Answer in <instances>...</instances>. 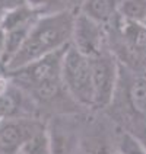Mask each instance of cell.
Returning a JSON list of instances; mask_svg holds the SVG:
<instances>
[{"instance_id":"cell-2","label":"cell","mask_w":146,"mask_h":154,"mask_svg":"<svg viewBox=\"0 0 146 154\" xmlns=\"http://www.w3.org/2000/svg\"><path fill=\"white\" fill-rule=\"evenodd\" d=\"M64 48L8 73L19 85L29 89L38 99L41 100L51 99L59 92V87L61 85L60 67Z\"/></svg>"},{"instance_id":"cell-7","label":"cell","mask_w":146,"mask_h":154,"mask_svg":"<svg viewBox=\"0 0 146 154\" xmlns=\"http://www.w3.org/2000/svg\"><path fill=\"white\" fill-rule=\"evenodd\" d=\"M80 12L98 23H108L118 12L117 0H82Z\"/></svg>"},{"instance_id":"cell-13","label":"cell","mask_w":146,"mask_h":154,"mask_svg":"<svg viewBox=\"0 0 146 154\" xmlns=\"http://www.w3.org/2000/svg\"><path fill=\"white\" fill-rule=\"evenodd\" d=\"M25 0H0V10H9V9L18 8V6H22L25 5Z\"/></svg>"},{"instance_id":"cell-16","label":"cell","mask_w":146,"mask_h":154,"mask_svg":"<svg viewBox=\"0 0 146 154\" xmlns=\"http://www.w3.org/2000/svg\"><path fill=\"white\" fill-rule=\"evenodd\" d=\"M16 154H21V153H16Z\"/></svg>"},{"instance_id":"cell-15","label":"cell","mask_w":146,"mask_h":154,"mask_svg":"<svg viewBox=\"0 0 146 154\" xmlns=\"http://www.w3.org/2000/svg\"><path fill=\"white\" fill-rule=\"evenodd\" d=\"M2 16H3V10H0V20H2Z\"/></svg>"},{"instance_id":"cell-6","label":"cell","mask_w":146,"mask_h":154,"mask_svg":"<svg viewBox=\"0 0 146 154\" xmlns=\"http://www.w3.org/2000/svg\"><path fill=\"white\" fill-rule=\"evenodd\" d=\"M44 125L35 119L10 118L0 124V153L16 154L22 144Z\"/></svg>"},{"instance_id":"cell-17","label":"cell","mask_w":146,"mask_h":154,"mask_svg":"<svg viewBox=\"0 0 146 154\" xmlns=\"http://www.w3.org/2000/svg\"><path fill=\"white\" fill-rule=\"evenodd\" d=\"M0 154H2V153H0Z\"/></svg>"},{"instance_id":"cell-11","label":"cell","mask_w":146,"mask_h":154,"mask_svg":"<svg viewBox=\"0 0 146 154\" xmlns=\"http://www.w3.org/2000/svg\"><path fill=\"white\" fill-rule=\"evenodd\" d=\"M118 154H146V147L135 135L124 132L120 140Z\"/></svg>"},{"instance_id":"cell-5","label":"cell","mask_w":146,"mask_h":154,"mask_svg":"<svg viewBox=\"0 0 146 154\" xmlns=\"http://www.w3.org/2000/svg\"><path fill=\"white\" fill-rule=\"evenodd\" d=\"M70 41L77 51L88 57H94L104 50L102 25L79 12L75 15Z\"/></svg>"},{"instance_id":"cell-10","label":"cell","mask_w":146,"mask_h":154,"mask_svg":"<svg viewBox=\"0 0 146 154\" xmlns=\"http://www.w3.org/2000/svg\"><path fill=\"white\" fill-rule=\"evenodd\" d=\"M118 12L124 19L143 22L146 17V0H124Z\"/></svg>"},{"instance_id":"cell-4","label":"cell","mask_w":146,"mask_h":154,"mask_svg":"<svg viewBox=\"0 0 146 154\" xmlns=\"http://www.w3.org/2000/svg\"><path fill=\"white\" fill-rule=\"evenodd\" d=\"M94 106H108L112 102L118 85V63L110 51H102L91 57Z\"/></svg>"},{"instance_id":"cell-14","label":"cell","mask_w":146,"mask_h":154,"mask_svg":"<svg viewBox=\"0 0 146 154\" xmlns=\"http://www.w3.org/2000/svg\"><path fill=\"white\" fill-rule=\"evenodd\" d=\"M3 55H5V31L0 28V67L3 66Z\"/></svg>"},{"instance_id":"cell-9","label":"cell","mask_w":146,"mask_h":154,"mask_svg":"<svg viewBox=\"0 0 146 154\" xmlns=\"http://www.w3.org/2000/svg\"><path fill=\"white\" fill-rule=\"evenodd\" d=\"M129 102L131 109L136 112L139 118L146 122V79L139 77L136 79L129 92Z\"/></svg>"},{"instance_id":"cell-1","label":"cell","mask_w":146,"mask_h":154,"mask_svg":"<svg viewBox=\"0 0 146 154\" xmlns=\"http://www.w3.org/2000/svg\"><path fill=\"white\" fill-rule=\"evenodd\" d=\"M73 20L75 13L70 10H59L38 16L29 28L22 45L5 69L8 71L21 69L69 45L73 31Z\"/></svg>"},{"instance_id":"cell-3","label":"cell","mask_w":146,"mask_h":154,"mask_svg":"<svg viewBox=\"0 0 146 154\" xmlns=\"http://www.w3.org/2000/svg\"><path fill=\"white\" fill-rule=\"evenodd\" d=\"M61 85L80 105L94 106V85L91 57H88L69 44L61 57Z\"/></svg>"},{"instance_id":"cell-12","label":"cell","mask_w":146,"mask_h":154,"mask_svg":"<svg viewBox=\"0 0 146 154\" xmlns=\"http://www.w3.org/2000/svg\"><path fill=\"white\" fill-rule=\"evenodd\" d=\"M16 109H18V102L13 94L9 93L8 90L0 94V124L10 119V118H13Z\"/></svg>"},{"instance_id":"cell-8","label":"cell","mask_w":146,"mask_h":154,"mask_svg":"<svg viewBox=\"0 0 146 154\" xmlns=\"http://www.w3.org/2000/svg\"><path fill=\"white\" fill-rule=\"evenodd\" d=\"M21 154H53V143L48 131L43 127L26 140L19 148Z\"/></svg>"}]
</instances>
